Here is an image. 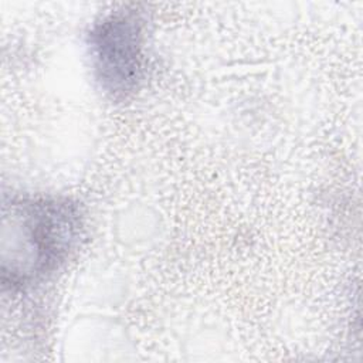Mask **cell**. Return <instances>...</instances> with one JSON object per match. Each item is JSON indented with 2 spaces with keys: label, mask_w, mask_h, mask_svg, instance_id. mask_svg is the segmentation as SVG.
<instances>
[{
  "label": "cell",
  "mask_w": 363,
  "mask_h": 363,
  "mask_svg": "<svg viewBox=\"0 0 363 363\" xmlns=\"http://www.w3.org/2000/svg\"><path fill=\"white\" fill-rule=\"evenodd\" d=\"M82 234L79 208L68 199L16 196L3 206L1 281L24 289L55 272Z\"/></svg>",
  "instance_id": "cell-1"
},
{
  "label": "cell",
  "mask_w": 363,
  "mask_h": 363,
  "mask_svg": "<svg viewBox=\"0 0 363 363\" xmlns=\"http://www.w3.org/2000/svg\"><path fill=\"white\" fill-rule=\"evenodd\" d=\"M145 24L132 10L104 17L89 33L92 67L101 88L115 99L133 92L143 74Z\"/></svg>",
  "instance_id": "cell-2"
}]
</instances>
